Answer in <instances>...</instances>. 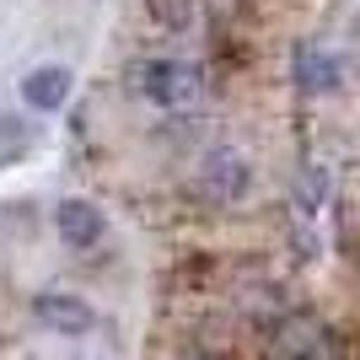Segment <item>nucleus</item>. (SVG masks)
I'll use <instances>...</instances> for the list:
<instances>
[{
  "label": "nucleus",
  "instance_id": "nucleus-4",
  "mask_svg": "<svg viewBox=\"0 0 360 360\" xmlns=\"http://www.w3.org/2000/svg\"><path fill=\"white\" fill-rule=\"evenodd\" d=\"M32 317L54 333H86L91 328V307L70 290H44V296L32 301Z\"/></svg>",
  "mask_w": 360,
  "mask_h": 360
},
{
  "label": "nucleus",
  "instance_id": "nucleus-3",
  "mask_svg": "<svg viewBox=\"0 0 360 360\" xmlns=\"http://www.w3.org/2000/svg\"><path fill=\"white\" fill-rule=\"evenodd\" d=\"M54 226H60V242L65 248H75V253H86V248H97L108 231L103 210L91 205V199H65L60 210H54Z\"/></svg>",
  "mask_w": 360,
  "mask_h": 360
},
{
  "label": "nucleus",
  "instance_id": "nucleus-6",
  "mask_svg": "<svg viewBox=\"0 0 360 360\" xmlns=\"http://www.w3.org/2000/svg\"><path fill=\"white\" fill-rule=\"evenodd\" d=\"M65 97H70V70H65V65H38V70H27V81H22V103L27 108L49 113V108H60Z\"/></svg>",
  "mask_w": 360,
  "mask_h": 360
},
{
  "label": "nucleus",
  "instance_id": "nucleus-5",
  "mask_svg": "<svg viewBox=\"0 0 360 360\" xmlns=\"http://www.w3.org/2000/svg\"><path fill=\"white\" fill-rule=\"evenodd\" d=\"M339 81H345V65L333 60L328 49H312V44H301L296 49V86L301 91H339Z\"/></svg>",
  "mask_w": 360,
  "mask_h": 360
},
{
  "label": "nucleus",
  "instance_id": "nucleus-9",
  "mask_svg": "<svg viewBox=\"0 0 360 360\" xmlns=\"http://www.w3.org/2000/svg\"><path fill=\"white\" fill-rule=\"evenodd\" d=\"M146 6L162 27H188L194 22V0H146Z\"/></svg>",
  "mask_w": 360,
  "mask_h": 360
},
{
  "label": "nucleus",
  "instance_id": "nucleus-2",
  "mask_svg": "<svg viewBox=\"0 0 360 360\" xmlns=\"http://www.w3.org/2000/svg\"><path fill=\"white\" fill-rule=\"evenodd\" d=\"M248 183H253V167L231 146H215L210 156L199 162V199H205V205H237V199L248 194Z\"/></svg>",
  "mask_w": 360,
  "mask_h": 360
},
{
  "label": "nucleus",
  "instance_id": "nucleus-10",
  "mask_svg": "<svg viewBox=\"0 0 360 360\" xmlns=\"http://www.w3.org/2000/svg\"><path fill=\"white\" fill-rule=\"evenodd\" d=\"M188 360H205V355H188Z\"/></svg>",
  "mask_w": 360,
  "mask_h": 360
},
{
  "label": "nucleus",
  "instance_id": "nucleus-1",
  "mask_svg": "<svg viewBox=\"0 0 360 360\" xmlns=\"http://www.w3.org/2000/svg\"><path fill=\"white\" fill-rule=\"evenodd\" d=\"M140 91L167 113H183V108H194L205 97V75L188 60H150L140 65Z\"/></svg>",
  "mask_w": 360,
  "mask_h": 360
},
{
  "label": "nucleus",
  "instance_id": "nucleus-7",
  "mask_svg": "<svg viewBox=\"0 0 360 360\" xmlns=\"http://www.w3.org/2000/svg\"><path fill=\"white\" fill-rule=\"evenodd\" d=\"M323 345H328V333L317 317H290L285 328H280V349L296 360H323Z\"/></svg>",
  "mask_w": 360,
  "mask_h": 360
},
{
  "label": "nucleus",
  "instance_id": "nucleus-8",
  "mask_svg": "<svg viewBox=\"0 0 360 360\" xmlns=\"http://www.w3.org/2000/svg\"><path fill=\"white\" fill-rule=\"evenodd\" d=\"M323 194H328V172L323 167H301V183H296V199H301V210H317L323 205Z\"/></svg>",
  "mask_w": 360,
  "mask_h": 360
}]
</instances>
